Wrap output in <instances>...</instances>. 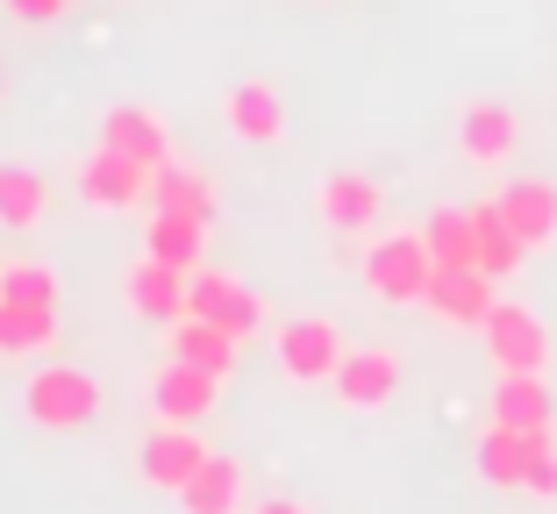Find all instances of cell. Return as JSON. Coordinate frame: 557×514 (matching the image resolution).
<instances>
[{
  "instance_id": "6da1fadb",
  "label": "cell",
  "mask_w": 557,
  "mask_h": 514,
  "mask_svg": "<svg viewBox=\"0 0 557 514\" xmlns=\"http://www.w3.org/2000/svg\"><path fill=\"white\" fill-rule=\"evenodd\" d=\"M364 272V293L386 300V308H414V300H429V286H436V258H429L422 229H386L364 243L358 258Z\"/></svg>"
},
{
  "instance_id": "7a4b0ae2",
  "label": "cell",
  "mask_w": 557,
  "mask_h": 514,
  "mask_svg": "<svg viewBox=\"0 0 557 514\" xmlns=\"http://www.w3.org/2000/svg\"><path fill=\"white\" fill-rule=\"evenodd\" d=\"M100 408H108V393L86 365H44L22 386V415L36 429H86V422H100Z\"/></svg>"
},
{
  "instance_id": "3957f363",
  "label": "cell",
  "mask_w": 557,
  "mask_h": 514,
  "mask_svg": "<svg viewBox=\"0 0 557 514\" xmlns=\"http://www.w3.org/2000/svg\"><path fill=\"white\" fill-rule=\"evenodd\" d=\"M272 358H278V372L294 386H322V379H336V365L350 358V343H344V329L329 315H294V322H278L272 329Z\"/></svg>"
},
{
  "instance_id": "277c9868",
  "label": "cell",
  "mask_w": 557,
  "mask_h": 514,
  "mask_svg": "<svg viewBox=\"0 0 557 514\" xmlns=\"http://www.w3.org/2000/svg\"><path fill=\"white\" fill-rule=\"evenodd\" d=\"M186 315L214 322V329H230L236 343H250V336L264 329V293L244 279H230V272H208L200 265L194 279H186Z\"/></svg>"
},
{
  "instance_id": "5b68a950",
  "label": "cell",
  "mask_w": 557,
  "mask_h": 514,
  "mask_svg": "<svg viewBox=\"0 0 557 514\" xmlns=\"http://www.w3.org/2000/svg\"><path fill=\"white\" fill-rule=\"evenodd\" d=\"M314 215H322L329 236H364V229H379V215H386V186H379L372 172H358V165L322 172V186H314Z\"/></svg>"
},
{
  "instance_id": "8992f818",
  "label": "cell",
  "mask_w": 557,
  "mask_h": 514,
  "mask_svg": "<svg viewBox=\"0 0 557 514\" xmlns=\"http://www.w3.org/2000/svg\"><path fill=\"white\" fill-rule=\"evenodd\" d=\"M479 336H486L493 372H543V365H550V329H543V315L522 308V300H500Z\"/></svg>"
},
{
  "instance_id": "52a82bcc",
  "label": "cell",
  "mask_w": 557,
  "mask_h": 514,
  "mask_svg": "<svg viewBox=\"0 0 557 514\" xmlns=\"http://www.w3.org/2000/svg\"><path fill=\"white\" fill-rule=\"evenodd\" d=\"M79 200L100 208V215H129V208L150 200V165H136V158H122V150L94 143L79 158Z\"/></svg>"
},
{
  "instance_id": "ba28073f",
  "label": "cell",
  "mask_w": 557,
  "mask_h": 514,
  "mask_svg": "<svg viewBox=\"0 0 557 514\" xmlns=\"http://www.w3.org/2000/svg\"><path fill=\"white\" fill-rule=\"evenodd\" d=\"M329 386H336V400H344V408H358V415H379V408L400 393V350L358 343L344 365H336V379H329Z\"/></svg>"
},
{
  "instance_id": "9c48e42d",
  "label": "cell",
  "mask_w": 557,
  "mask_h": 514,
  "mask_svg": "<svg viewBox=\"0 0 557 514\" xmlns=\"http://www.w3.org/2000/svg\"><path fill=\"white\" fill-rule=\"evenodd\" d=\"M214 400H222V379L200 365H180V358H164L158 379H150V408L158 422H180V429H200L214 415Z\"/></svg>"
},
{
  "instance_id": "30bf717a",
  "label": "cell",
  "mask_w": 557,
  "mask_h": 514,
  "mask_svg": "<svg viewBox=\"0 0 557 514\" xmlns=\"http://www.w3.org/2000/svg\"><path fill=\"white\" fill-rule=\"evenodd\" d=\"M100 150H122V158H136V165L164 172V165H172V129H164L158 108L122 100V108H108V115H100Z\"/></svg>"
},
{
  "instance_id": "8fae6325",
  "label": "cell",
  "mask_w": 557,
  "mask_h": 514,
  "mask_svg": "<svg viewBox=\"0 0 557 514\" xmlns=\"http://www.w3.org/2000/svg\"><path fill=\"white\" fill-rule=\"evenodd\" d=\"M208 457H214V450L200 443V429L158 422V429H150V443H144V457H136V472H144V486H158V493H186V479H194Z\"/></svg>"
},
{
  "instance_id": "7c38bea8",
  "label": "cell",
  "mask_w": 557,
  "mask_h": 514,
  "mask_svg": "<svg viewBox=\"0 0 557 514\" xmlns=\"http://www.w3.org/2000/svg\"><path fill=\"white\" fill-rule=\"evenodd\" d=\"M515 143H522V115H515L508 100H465L458 108V150L472 165H508Z\"/></svg>"
},
{
  "instance_id": "4fadbf2b",
  "label": "cell",
  "mask_w": 557,
  "mask_h": 514,
  "mask_svg": "<svg viewBox=\"0 0 557 514\" xmlns=\"http://www.w3.org/2000/svg\"><path fill=\"white\" fill-rule=\"evenodd\" d=\"M486 408H493V422H500V429H522V436L557 429V393H550V379H543V372H500Z\"/></svg>"
},
{
  "instance_id": "5bb4252c",
  "label": "cell",
  "mask_w": 557,
  "mask_h": 514,
  "mask_svg": "<svg viewBox=\"0 0 557 514\" xmlns=\"http://www.w3.org/2000/svg\"><path fill=\"white\" fill-rule=\"evenodd\" d=\"M436 322H450V329H486V315L500 308V279H486V272H436V286H429L422 300Z\"/></svg>"
},
{
  "instance_id": "9a60e30c",
  "label": "cell",
  "mask_w": 557,
  "mask_h": 514,
  "mask_svg": "<svg viewBox=\"0 0 557 514\" xmlns=\"http://www.w3.org/2000/svg\"><path fill=\"white\" fill-rule=\"evenodd\" d=\"M500 222L522 236V250H550L557 243V186L550 179H508L493 193Z\"/></svg>"
},
{
  "instance_id": "2e32d148",
  "label": "cell",
  "mask_w": 557,
  "mask_h": 514,
  "mask_svg": "<svg viewBox=\"0 0 557 514\" xmlns=\"http://www.w3.org/2000/svg\"><path fill=\"white\" fill-rule=\"evenodd\" d=\"M186 279H194V272H172V265H158V258H136V265L122 272V300H129V315L172 329V322L186 315Z\"/></svg>"
},
{
  "instance_id": "e0dca14e",
  "label": "cell",
  "mask_w": 557,
  "mask_h": 514,
  "mask_svg": "<svg viewBox=\"0 0 557 514\" xmlns=\"http://www.w3.org/2000/svg\"><path fill=\"white\" fill-rule=\"evenodd\" d=\"M164 358H180V365H200V372H214V379H230L236 358H244V343H236L230 329L200 322V315H180L172 329H164Z\"/></svg>"
},
{
  "instance_id": "ac0fdd59",
  "label": "cell",
  "mask_w": 557,
  "mask_h": 514,
  "mask_svg": "<svg viewBox=\"0 0 557 514\" xmlns=\"http://www.w3.org/2000/svg\"><path fill=\"white\" fill-rule=\"evenodd\" d=\"M222 115H230V129L244 136V143H278V136H286V93H278L272 79H244V86H230Z\"/></svg>"
},
{
  "instance_id": "d6986e66",
  "label": "cell",
  "mask_w": 557,
  "mask_h": 514,
  "mask_svg": "<svg viewBox=\"0 0 557 514\" xmlns=\"http://www.w3.org/2000/svg\"><path fill=\"white\" fill-rule=\"evenodd\" d=\"M144 258L172 272H200L208 265V222L200 215H150L144 222Z\"/></svg>"
},
{
  "instance_id": "ffe728a7",
  "label": "cell",
  "mask_w": 557,
  "mask_h": 514,
  "mask_svg": "<svg viewBox=\"0 0 557 514\" xmlns=\"http://www.w3.org/2000/svg\"><path fill=\"white\" fill-rule=\"evenodd\" d=\"M144 208L150 215H200V222H214V179L172 158L164 172H150V200Z\"/></svg>"
},
{
  "instance_id": "44dd1931",
  "label": "cell",
  "mask_w": 557,
  "mask_h": 514,
  "mask_svg": "<svg viewBox=\"0 0 557 514\" xmlns=\"http://www.w3.org/2000/svg\"><path fill=\"white\" fill-rule=\"evenodd\" d=\"M422 243H429V258H436V272H472L479 265L472 208H429L422 215Z\"/></svg>"
},
{
  "instance_id": "7402d4cb",
  "label": "cell",
  "mask_w": 557,
  "mask_h": 514,
  "mask_svg": "<svg viewBox=\"0 0 557 514\" xmlns=\"http://www.w3.org/2000/svg\"><path fill=\"white\" fill-rule=\"evenodd\" d=\"M529 457H536V436L486 422V436H479V479H486V486H508V493H522Z\"/></svg>"
},
{
  "instance_id": "603a6c76",
  "label": "cell",
  "mask_w": 557,
  "mask_h": 514,
  "mask_svg": "<svg viewBox=\"0 0 557 514\" xmlns=\"http://www.w3.org/2000/svg\"><path fill=\"white\" fill-rule=\"evenodd\" d=\"M180 514H244V465H236V457H208V465L186 479Z\"/></svg>"
},
{
  "instance_id": "cb8c5ba5",
  "label": "cell",
  "mask_w": 557,
  "mask_h": 514,
  "mask_svg": "<svg viewBox=\"0 0 557 514\" xmlns=\"http://www.w3.org/2000/svg\"><path fill=\"white\" fill-rule=\"evenodd\" d=\"M50 215V179L36 165H15V158H8V165H0V229H36V222Z\"/></svg>"
},
{
  "instance_id": "d4e9b609",
  "label": "cell",
  "mask_w": 557,
  "mask_h": 514,
  "mask_svg": "<svg viewBox=\"0 0 557 514\" xmlns=\"http://www.w3.org/2000/svg\"><path fill=\"white\" fill-rule=\"evenodd\" d=\"M50 343H58V308L0 300V365H15V358H44Z\"/></svg>"
},
{
  "instance_id": "484cf974",
  "label": "cell",
  "mask_w": 557,
  "mask_h": 514,
  "mask_svg": "<svg viewBox=\"0 0 557 514\" xmlns=\"http://www.w3.org/2000/svg\"><path fill=\"white\" fill-rule=\"evenodd\" d=\"M472 229H479V272L508 286L515 272H522V258H529L522 236H515L508 222H500V208H493V200H479V208H472Z\"/></svg>"
},
{
  "instance_id": "4316f807",
  "label": "cell",
  "mask_w": 557,
  "mask_h": 514,
  "mask_svg": "<svg viewBox=\"0 0 557 514\" xmlns=\"http://www.w3.org/2000/svg\"><path fill=\"white\" fill-rule=\"evenodd\" d=\"M0 300L58 308V265H44V258H15V265H8V293H0Z\"/></svg>"
},
{
  "instance_id": "83f0119b",
  "label": "cell",
  "mask_w": 557,
  "mask_h": 514,
  "mask_svg": "<svg viewBox=\"0 0 557 514\" xmlns=\"http://www.w3.org/2000/svg\"><path fill=\"white\" fill-rule=\"evenodd\" d=\"M522 493H536V500H557V429H543V436H536V457H529V479H522Z\"/></svg>"
},
{
  "instance_id": "f1b7e54d",
  "label": "cell",
  "mask_w": 557,
  "mask_h": 514,
  "mask_svg": "<svg viewBox=\"0 0 557 514\" xmlns=\"http://www.w3.org/2000/svg\"><path fill=\"white\" fill-rule=\"evenodd\" d=\"M65 8H72V0H8V15H15V22H58Z\"/></svg>"
},
{
  "instance_id": "f546056e",
  "label": "cell",
  "mask_w": 557,
  "mask_h": 514,
  "mask_svg": "<svg viewBox=\"0 0 557 514\" xmlns=\"http://www.w3.org/2000/svg\"><path fill=\"white\" fill-rule=\"evenodd\" d=\"M250 514H308V507H300V500H286V493H272V500H258Z\"/></svg>"
},
{
  "instance_id": "4dcf8cb0",
  "label": "cell",
  "mask_w": 557,
  "mask_h": 514,
  "mask_svg": "<svg viewBox=\"0 0 557 514\" xmlns=\"http://www.w3.org/2000/svg\"><path fill=\"white\" fill-rule=\"evenodd\" d=\"M0 93H8V65H0Z\"/></svg>"
},
{
  "instance_id": "1f68e13d",
  "label": "cell",
  "mask_w": 557,
  "mask_h": 514,
  "mask_svg": "<svg viewBox=\"0 0 557 514\" xmlns=\"http://www.w3.org/2000/svg\"><path fill=\"white\" fill-rule=\"evenodd\" d=\"M0 293H8V265H0Z\"/></svg>"
}]
</instances>
